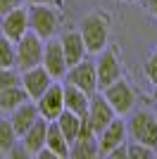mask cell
I'll list each match as a JSON object with an SVG mask.
<instances>
[{"mask_svg": "<svg viewBox=\"0 0 157 159\" xmlns=\"http://www.w3.org/2000/svg\"><path fill=\"white\" fill-rule=\"evenodd\" d=\"M26 31H29V10L26 7L17 5L14 10H10L0 17V33L5 38H10L12 43L19 40Z\"/></svg>", "mask_w": 157, "mask_h": 159, "instance_id": "cell-10", "label": "cell"}, {"mask_svg": "<svg viewBox=\"0 0 157 159\" xmlns=\"http://www.w3.org/2000/svg\"><path fill=\"white\" fill-rule=\"evenodd\" d=\"M126 133H129L131 140L157 150V119L150 109H136L131 114L129 121H126Z\"/></svg>", "mask_w": 157, "mask_h": 159, "instance_id": "cell-2", "label": "cell"}, {"mask_svg": "<svg viewBox=\"0 0 157 159\" xmlns=\"http://www.w3.org/2000/svg\"><path fill=\"white\" fill-rule=\"evenodd\" d=\"M40 66L52 76V81L64 79V74H67L69 66H67L64 52H62V48H59V40H52V38L45 40V45H43V57H40Z\"/></svg>", "mask_w": 157, "mask_h": 159, "instance_id": "cell-9", "label": "cell"}, {"mask_svg": "<svg viewBox=\"0 0 157 159\" xmlns=\"http://www.w3.org/2000/svg\"><path fill=\"white\" fill-rule=\"evenodd\" d=\"M14 83H19V71L14 66H0V90Z\"/></svg>", "mask_w": 157, "mask_h": 159, "instance_id": "cell-26", "label": "cell"}, {"mask_svg": "<svg viewBox=\"0 0 157 159\" xmlns=\"http://www.w3.org/2000/svg\"><path fill=\"white\" fill-rule=\"evenodd\" d=\"M17 140H19V135L14 133L10 119H0V154H7Z\"/></svg>", "mask_w": 157, "mask_h": 159, "instance_id": "cell-22", "label": "cell"}, {"mask_svg": "<svg viewBox=\"0 0 157 159\" xmlns=\"http://www.w3.org/2000/svg\"><path fill=\"white\" fill-rule=\"evenodd\" d=\"M43 45H45V40L33 31H26L19 40H14V69L24 71V69L38 66L40 57H43Z\"/></svg>", "mask_w": 157, "mask_h": 159, "instance_id": "cell-3", "label": "cell"}, {"mask_svg": "<svg viewBox=\"0 0 157 159\" xmlns=\"http://www.w3.org/2000/svg\"><path fill=\"white\" fill-rule=\"evenodd\" d=\"M126 2H138V0H126Z\"/></svg>", "mask_w": 157, "mask_h": 159, "instance_id": "cell-33", "label": "cell"}, {"mask_svg": "<svg viewBox=\"0 0 157 159\" xmlns=\"http://www.w3.org/2000/svg\"><path fill=\"white\" fill-rule=\"evenodd\" d=\"M29 10V31L40 36L43 40L52 38L59 29V12L55 5H31Z\"/></svg>", "mask_w": 157, "mask_h": 159, "instance_id": "cell-4", "label": "cell"}, {"mask_svg": "<svg viewBox=\"0 0 157 159\" xmlns=\"http://www.w3.org/2000/svg\"><path fill=\"white\" fill-rule=\"evenodd\" d=\"M36 119H38V109H36L33 100H26V102H21L19 107H14L12 112H10V124H12L17 135H21Z\"/></svg>", "mask_w": 157, "mask_h": 159, "instance_id": "cell-16", "label": "cell"}, {"mask_svg": "<svg viewBox=\"0 0 157 159\" xmlns=\"http://www.w3.org/2000/svg\"><path fill=\"white\" fill-rule=\"evenodd\" d=\"M59 0H29V5H57Z\"/></svg>", "mask_w": 157, "mask_h": 159, "instance_id": "cell-30", "label": "cell"}, {"mask_svg": "<svg viewBox=\"0 0 157 159\" xmlns=\"http://www.w3.org/2000/svg\"><path fill=\"white\" fill-rule=\"evenodd\" d=\"M45 131H48V121L43 119V116H38V119L19 135V143L24 145L29 157H36V152H38L40 147H45Z\"/></svg>", "mask_w": 157, "mask_h": 159, "instance_id": "cell-15", "label": "cell"}, {"mask_svg": "<svg viewBox=\"0 0 157 159\" xmlns=\"http://www.w3.org/2000/svg\"><path fill=\"white\" fill-rule=\"evenodd\" d=\"M29 100V95H26V90L19 86V83H14V86H7L0 90V112H12L14 107H19L21 102H26Z\"/></svg>", "mask_w": 157, "mask_h": 159, "instance_id": "cell-19", "label": "cell"}, {"mask_svg": "<svg viewBox=\"0 0 157 159\" xmlns=\"http://www.w3.org/2000/svg\"><path fill=\"white\" fill-rule=\"evenodd\" d=\"M152 98L157 100V81H155V83H152Z\"/></svg>", "mask_w": 157, "mask_h": 159, "instance_id": "cell-31", "label": "cell"}, {"mask_svg": "<svg viewBox=\"0 0 157 159\" xmlns=\"http://www.w3.org/2000/svg\"><path fill=\"white\" fill-rule=\"evenodd\" d=\"M100 93L110 102V107L114 109L117 116H126V114L136 107V90H133L131 83L126 79H121V76H119L117 81H112L110 86H105Z\"/></svg>", "mask_w": 157, "mask_h": 159, "instance_id": "cell-5", "label": "cell"}, {"mask_svg": "<svg viewBox=\"0 0 157 159\" xmlns=\"http://www.w3.org/2000/svg\"><path fill=\"white\" fill-rule=\"evenodd\" d=\"M78 33L86 45V52L98 55L102 48H107V40H110V17L98 10L88 12L78 24Z\"/></svg>", "mask_w": 157, "mask_h": 159, "instance_id": "cell-1", "label": "cell"}, {"mask_svg": "<svg viewBox=\"0 0 157 159\" xmlns=\"http://www.w3.org/2000/svg\"><path fill=\"white\" fill-rule=\"evenodd\" d=\"M105 157H110V159H126V143H121V145H117V147H112Z\"/></svg>", "mask_w": 157, "mask_h": 159, "instance_id": "cell-27", "label": "cell"}, {"mask_svg": "<svg viewBox=\"0 0 157 159\" xmlns=\"http://www.w3.org/2000/svg\"><path fill=\"white\" fill-rule=\"evenodd\" d=\"M0 66H14V43L0 33Z\"/></svg>", "mask_w": 157, "mask_h": 159, "instance_id": "cell-24", "label": "cell"}, {"mask_svg": "<svg viewBox=\"0 0 157 159\" xmlns=\"http://www.w3.org/2000/svg\"><path fill=\"white\" fill-rule=\"evenodd\" d=\"M64 81H69L72 86L81 88L83 93L93 95L95 90H98V79H95V64H93L91 60H81L76 62V64H72L69 69H67L64 74Z\"/></svg>", "mask_w": 157, "mask_h": 159, "instance_id": "cell-7", "label": "cell"}, {"mask_svg": "<svg viewBox=\"0 0 157 159\" xmlns=\"http://www.w3.org/2000/svg\"><path fill=\"white\" fill-rule=\"evenodd\" d=\"M45 147L50 150L57 159H67L69 157V143L64 140L62 131L57 128L55 121H48V131H45Z\"/></svg>", "mask_w": 157, "mask_h": 159, "instance_id": "cell-18", "label": "cell"}, {"mask_svg": "<svg viewBox=\"0 0 157 159\" xmlns=\"http://www.w3.org/2000/svg\"><path fill=\"white\" fill-rule=\"evenodd\" d=\"M152 114H155V119H157V100H155V109H152Z\"/></svg>", "mask_w": 157, "mask_h": 159, "instance_id": "cell-32", "label": "cell"}, {"mask_svg": "<svg viewBox=\"0 0 157 159\" xmlns=\"http://www.w3.org/2000/svg\"><path fill=\"white\" fill-rule=\"evenodd\" d=\"M86 116L91 119L95 133H100L112 119H114V116H117V114H114V109L110 107V102L102 98V93L95 90V93L91 95V100H88V112H86Z\"/></svg>", "mask_w": 157, "mask_h": 159, "instance_id": "cell-13", "label": "cell"}, {"mask_svg": "<svg viewBox=\"0 0 157 159\" xmlns=\"http://www.w3.org/2000/svg\"><path fill=\"white\" fill-rule=\"evenodd\" d=\"M95 64V79H98V90H102L105 86H110L112 81H117L121 76V62H119L117 50L112 48H102L98 52Z\"/></svg>", "mask_w": 157, "mask_h": 159, "instance_id": "cell-6", "label": "cell"}, {"mask_svg": "<svg viewBox=\"0 0 157 159\" xmlns=\"http://www.w3.org/2000/svg\"><path fill=\"white\" fill-rule=\"evenodd\" d=\"M36 102V109H38V116H43L45 121H55L64 109V100H62V83L52 81L50 86L45 88V93L40 95Z\"/></svg>", "mask_w": 157, "mask_h": 159, "instance_id": "cell-8", "label": "cell"}, {"mask_svg": "<svg viewBox=\"0 0 157 159\" xmlns=\"http://www.w3.org/2000/svg\"><path fill=\"white\" fill-rule=\"evenodd\" d=\"M59 48H62V52H64V60H67V66L76 64V62H81L86 57V45L83 40H81V33H78V29L74 31V29H67L62 36H59Z\"/></svg>", "mask_w": 157, "mask_h": 159, "instance_id": "cell-14", "label": "cell"}, {"mask_svg": "<svg viewBox=\"0 0 157 159\" xmlns=\"http://www.w3.org/2000/svg\"><path fill=\"white\" fill-rule=\"evenodd\" d=\"M52 83V76L43 69V66H31V69H24L19 71V86L26 90L29 100H38L40 95L45 93V88Z\"/></svg>", "mask_w": 157, "mask_h": 159, "instance_id": "cell-11", "label": "cell"}, {"mask_svg": "<svg viewBox=\"0 0 157 159\" xmlns=\"http://www.w3.org/2000/svg\"><path fill=\"white\" fill-rule=\"evenodd\" d=\"M69 157L72 159H95V157H100L98 138H88V140L76 138L72 145H69Z\"/></svg>", "mask_w": 157, "mask_h": 159, "instance_id": "cell-21", "label": "cell"}, {"mask_svg": "<svg viewBox=\"0 0 157 159\" xmlns=\"http://www.w3.org/2000/svg\"><path fill=\"white\" fill-rule=\"evenodd\" d=\"M143 76H145V81H148V83H155V81H157V48L150 52V57L145 60V64H143Z\"/></svg>", "mask_w": 157, "mask_h": 159, "instance_id": "cell-25", "label": "cell"}, {"mask_svg": "<svg viewBox=\"0 0 157 159\" xmlns=\"http://www.w3.org/2000/svg\"><path fill=\"white\" fill-rule=\"evenodd\" d=\"M95 138H98V152H100V157H105L112 147L126 143V121H121L119 116H114V119H112L110 124L95 135Z\"/></svg>", "mask_w": 157, "mask_h": 159, "instance_id": "cell-12", "label": "cell"}, {"mask_svg": "<svg viewBox=\"0 0 157 159\" xmlns=\"http://www.w3.org/2000/svg\"><path fill=\"white\" fill-rule=\"evenodd\" d=\"M62 100H64V109L78 114V116H83V114L88 112V100H91V95L83 93L81 88L72 86L69 81H64V83H62Z\"/></svg>", "mask_w": 157, "mask_h": 159, "instance_id": "cell-17", "label": "cell"}, {"mask_svg": "<svg viewBox=\"0 0 157 159\" xmlns=\"http://www.w3.org/2000/svg\"><path fill=\"white\" fill-rule=\"evenodd\" d=\"M155 154H157V150L143 145V143H136V140L126 143V157L129 159H152Z\"/></svg>", "mask_w": 157, "mask_h": 159, "instance_id": "cell-23", "label": "cell"}, {"mask_svg": "<svg viewBox=\"0 0 157 159\" xmlns=\"http://www.w3.org/2000/svg\"><path fill=\"white\" fill-rule=\"evenodd\" d=\"M140 2H143L145 12L150 14V17H155V19H157V0H140Z\"/></svg>", "mask_w": 157, "mask_h": 159, "instance_id": "cell-29", "label": "cell"}, {"mask_svg": "<svg viewBox=\"0 0 157 159\" xmlns=\"http://www.w3.org/2000/svg\"><path fill=\"white\" fill-rule=\"evenodd\" d=\"M55 124H57V128L62 131V135H64V140L72 145L74 140H76V133H78V124H81V116L74 112H69V109H62V114H59L57 119H55Z\"/></svg>", "mask_w": 157, "mask_h": 159, "instance_id": "cell-20", "label": "cell"}, {"mask_svg": "<svg viewBox=\"0 0 157 159\" xmlns=\"http://www.w3.org/2000/svg\"><path fill=\"white\" fill-rule=\"evenodd\" d=\"M24 0H0V17L5 12H10V10H14L17 5H21Z\"/></svg>", "mask_w": 157, "mask_h": 159, "instance_id": "cell-28", "label": "cell"}]
</instances>
